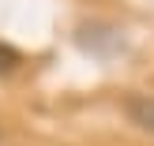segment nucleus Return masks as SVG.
<instances>
[{
	"label": "nucleus",
	"instance_id": "1",
	"mask_svg": "<svg viewBox=\"0 0 154 146\" xmlns=\"http://www.w3.org/2000/svg\"><path fill=\"white\" fill-rule=\"evenodd\" d=\"M124 112H128V120L135 127H143V131L154 135V94H128Z\"/></svg>",
	"mask_w": 154,
	"mask_h": 146
},
{
	"label": "nucleus",
	"instance_id": "2",
	"mask_svg": "<svg viewBox=\"0 0 154 146\" xmlns=\"http://www.w3.org/2000/svg\"><path fill=\"white\" fill-rule=\"evenodd\" d=\"M19 64H23L19 49H11V45H0V75H11Z\"/></svg>",
	"mask_w": 154,
	"mask_h": 146
}]
</instances>
